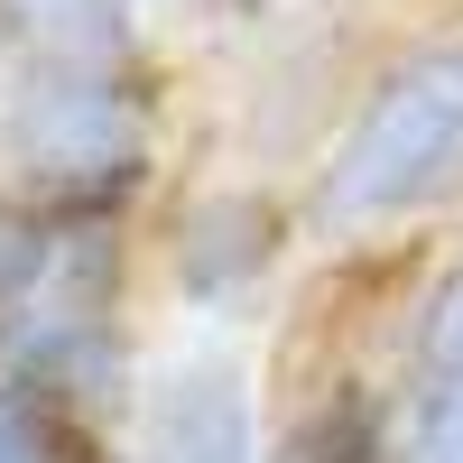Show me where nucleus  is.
Returning <instances> with one entry per match:
<instances>
[{
  "label": "nucleus",
  "mask_w": 463,
  "mask_h": 463,
  "mask_svg": "<svg viewBox=\"0 0 463 463\" xmlns=\"http://www.w3.org/2000/svg\"><path fill=\"white\" fill-rule=\"evenodd\" d=\"M158 65H10L0 74V185L65 222H139L167 195Z\"/></svg>",
  "instance_id": "f03ea898"
},
{
  "label": "nucleus",
  "mask_w": 463,
  "mask_h": 463,
  "mask_svg": "<svg viewBox=\"0 0 463 463\" xmlns=\"http://www.w3.org/2000/svg\"><path fill=\"white\" fill-rule=\"evenodd\" d=\"M306 232L325 260H371L463 213V19L399 37L353 74V102L306 158Z\"/></svg>",
  "instance_id": "f257e3e1"
},
{
  "label": "nucleus",
  "mask_w": 463,
  "mask_h": 463,
  "mask_svg": "<svg viewBox=\"0 0 463 463\" xmlns=\"http://www.w3.org/2000/svg\"><path fill=\"white\" fill-rule=\"evenodd\" d=\"M74 232H84V222H65L37 195L0 185V353H10V343L28 334V316L56 297L65 260H74Z\"/></svg>",
  "instance_id": "6e6552de"
},
{
  "label": "nucleus",
  "mask_w": 463,
  "mask_h": 463,
  "mask_svg": "<svg viewBox=\"0 0 463 463\" xmlns=\"http://www.w3.org/2000/svg\"><path fill=\"white\" fill-rule=\"evenodd\" d=\"M454 10H463V0H454Z\"/></svg>",
  "instance_id": "f8f14e48"
},
{
  "label": "nucleus",
  "mask_w": 463,
  "mask_h": 463,
  "mask_svg": "<svg viewBox=\"0 0 463 463\" xmlns=\"http://www.w3.org/2000/svg\"><path fill=\"white\" fill-rule=\"evenodd\" d=\"M316 250L306 232V204L288 185H269L260 167L241 176H195L176 185L158 213V241H148V269L176 297V316L195 325H250L269 297H279L288 260Z\"/></svg>",
  "instance_id": "7ed1b4c3"
},
{
  "label": "nucleus",
  "mask_w": 463,
  "mask_h": 463,
  "mask_svg": "<svg viewBox=\"0 0 463 463\" xmlns=\"http://www.w3.org/2000/svg\"><path fill=\"white\" fill-rule=\"evenodd\" d=\"M121 463H269V380L222 343L148 362L121 427Z\"/></svg>",
  "instance_id": "39448f33"
},
{
  "label": "nucleus",
  "mask_w": 463,
  "mask_h": 463,
  "mask_svg": "<svg viewBox=\"0 0 463 463\" xmlns=\"http://www.w3.org/2000/svg\"><path fill=\"white\" fill-rule=\"evenodd\" d=\"M0 463H84V454H65V445H47V436H37L28 417L10 408V399H0Z\"/></svg>",
  "instance_id": "1a4fd4ad"
},
{
  "label": "nucleus",
  "mask_w": 463,
  "mask_h": 463,
  "mask_svg": "<svg viewBox=\"0 0 463 463\" xmlns=\"http://www.w3.org/2000/svg\"><path fill=\"white\" fill-rule=\"evenodd\" d=\"M0 74H10V56H0Z\"/></svg>",
  "instance_id": "9b49d317"
},
{
  "label": "nucleus",
  "mask_w": 463,
  "mask_h": 463,
  "mask_svg": "<svg viewBox=\"0 0 463 463\" xmlns=\"http://www.w3.org/2000/svg\"><path fill=\"white\" fill-rule=\"evenodd\" d=\"M139 10H167V19H213V28H241V19H269L279 0H139Z\"/></svg>",
  "instance_id": "9d476101"
},
{
  "label": "nucleus",
  "mask_w": 463,
  "mask_h": 463,
  "mask_svg": "<svg viewBox=\"0 0 463 463\" xmlns=\"http://www.w3.org/2000/svg\"><path fill=\"white\" fill-rule=\"evenodd\" d=\"M408 463H463V260L408 288Z\"/></svg>",
  "instance_id": "423d86ee"
},
{
  "label": "nucleus",
  "mask_w": 463,
  "mask_h": 463,
  "mask_svg": "<svg viewBox=\"0 0 463 463\" xmlns=\"http://www.w3.org/2000/svg\"><path fill=\"white\" fill-rule=\"evenodd\" d=\"M10 65H158L139 0H0Z\"/></svg>",
  "instance_id": "0eeeda50"
},
{
  "label": "nucleus",
  "mask_w": 463,
  "mask_h": 463,
  "mask_svg": "<svg viewBox=\"0 0 463 463\" xmlns=\"http://www.w3.org/2000/svg\"><path fill=\"white\" fill-rule=\"evenodd\" d=\"M408 334V306H399ZM390 343H325L316 362L279 353L269 371V463H408V380Z\"/></svg>",
  "instance_id": "20e7f679"
}]
</instances>
